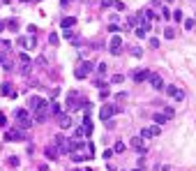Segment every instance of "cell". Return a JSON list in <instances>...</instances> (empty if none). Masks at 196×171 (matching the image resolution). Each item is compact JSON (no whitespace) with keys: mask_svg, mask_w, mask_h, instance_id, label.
Masks as SVG:
<instances>
[{"mask_svg":"<svg viewBox=\"0 0 196 171\" xmlns=\"http://www.w3.org/2000/svg\"><path fill=\"white\" fill-rule=\"evenodd\" d=\"M14 118H16V125H19L21 129H28V127L32 125L30 113H28V109H16V111H14Z\"/></svg>","mask_w":196,"mask_h":171,"instance_id":"obj_1","label":"cell"},{"mask_svg":"<svg viewBox=\"0 0 196 171\" xmlns=\"http://www.w3.org/2000/svg\"><path fill=\"white\" fill-rule=\"evenodd\" d=\"M92 72H95V65L88 63V60H83L79 67L74 69V76H76V79H86V76H90Z\"/></svg>","mask_w":196,"mask_h":171,"instance_id":"obj_2","label":"cell"},{"mask_svg":"<svg viewBox=\"0 0 196 171\" xmlns=\"http://www.w3.org/2000/svg\"><path fill=\"white\" fill-rule=\"evenodd\" d=\"M145 81L150 83V88H155V90H162V88L166 86V83H164V79H162V74H157V72H150Z\"/></svg>","mask_w":196,"mask_h":171,"instance_id":"obj_3","label":"cell"},{"mask_svg":"<svg viewBox=\"0 0 196 171\" xmlns=\"http://www.w3.org/2000/svg\"><path fill=\"white\" fill-rule=\"evenodd\" d=\"M164 88H166V95L171 99H175V102H182V99H185V90H182V88H178V86H164Z\"/></svg>","mask_w":196,"mask_h":171,"instance_id":"obj_4","label":"cell"},{"mask_svg":"<svg viewBox=\"0 0 196 171\" xmlns=\"http://www.w3.org/2000/svg\"><path fill=\"white\" fill-rule=\"evenodd\" d=\"M23 139H26V129H21V127L5 132V141H23Z\"/></svg>","mask_w":196,"mask_h":171,"instance_id":"obj_5","label":"cell"},{"mask_svg":"<svg viewBox=\"0 0 196 171\" xmlns=\"http://www.w3.org/2000/svg\"><path fill=\"white\" fill-rule=\"evenodd\" d=\"M115 111H118V109L113 107V104H104V107L99 109V120H104V123H106V120H111Z\"/></svg>","mask_w":196,"mask_h":171,"instance_id":"obj_6","label":"cell"},{"mask_svg":"<svg viewBox=\"0 0 196 171\" xmlns=\"http://www.w3.org/2000/svg\"><path fill=\"white\" fill-rule=\"evenodd\" d=\"M143 141H145V139H141V137H134V139H132V148L139 153V155H148V146L143 143Z\"/></svg>","mask_w":196,"mask_h":171,"instance_id":"obj_7","label":"cell"},{"mask_svg":"<svg viewBox=\"0 0 196 171\" xmlns=\"http://www.w3.org/2000/svg\"><path fill=\"white\" fill-rule=\"evenodd\" d=\"M120 46H122V39H120V35H113V37H111V42H109V51H111L113 56H118V53L122 51Z\"/></svg>","mask_w":196,"mask_h":171,"instance_id":"obj_8","label":"cell"},{"mask_svg":"<svg viewBox=\"0 0 196 171\" xmlns=\"http://www.w3.org/2000/svg\"><path fill=\"white\" fill-rule=\"evenodd\" d=\"M56 118H58V125H60V129H69V127H72V116H69V113L60 111Z\"/></svg>","mask_w":196,"mask_h":171,"instance_id":"obj_9","label":"cell"},{"mask_svg":"<svg viewBox=\"0 0 196 171\" xmlns=\"http://www.w3.org/2000/svg\"><path fill=\"white\" fill-rule=\"evenodd\" d=\"M53 146L58 148V153H69V143H67V139H65L62 134H58V137L53 139Z\"/></svg>","mask_w":196,"mask_h":171,"instance_id":"obj_10","label":"cell"},{"mask_svg":"<svg viewBox=\"0 0 196 171\" xmlns=\"http://www.w3.org/2000/svg\"><path fill=\"white\" fill-rule=\"evenodd\" d=\"M159 134V125H152V127H143L141 129V139H152Z\"/></svg>","mask_w":196,"mask_h":171,"instance_id":"obj_11","label":"cell"},{"mask_svg":"<svg viewBox=\"0 0 196 171\" xmlns=\"http://www.w3.org/2000/svg\"><path fill=\"white\" fill-rule=\"evenodd\" d=\"M148 74H150V69H136V72L132 74V79L136 81V83H143V81L148 79Z\"/></svg>","mask_w":196,"mask_h":171,"instance_id":"obj_12","label":"cell"},{"mask_svg":"<svg viewBox=\"0 0 196 171\" xmlns=\"http://www.w3.org/2000/svg\"><path fill=\"white\" fill-rule=\"evenodd\" d=\"M44 155L49 157V160H58V155H60V153H58L56 146H46V148H44Z\"/></svg>","mask_w":196,"mask_h":171,"instance_id":"obj_13","label":"cell"},{"mask_svg":"<svg viewBox=\"0 0 196 171\" xmlns=\"http://www.w3.org/2000/svg\"><path fill=\"white\" fill-rule=\"evenodd\" d=\"M76 26V16H65V19L60 21V28L65 30V28H74Z\"/></svg>","mask_w":196,"mask_h":171,"instance_id":"obj_14","label":"cell"},{"mask_svg":"<svg viewBox=\"0 0 196 171\" xmlns=\"http://www.w3.org/2000/svg\"><path fill=\"white\" fill-rule=\"evenodd\" d=\"M60 111H62L60 102H49V113H51V116H58Z\"/></svg>","mask_w":196,"mask_h":171,"instance_id":"obj_15","label":"cell"},{"mask_svg":"<svg viewBox=\"0 0 196 171\" xmlns=\"http://www.w3.org/2000/svg\"><path fill=\"white\" fill-rule=\"evenodd\" d=\"M5 26H7L12 33H19V19H7V21H5Z\"/></svg>","mask_w":196,"mask_h":171,"instance_id":"obj_16","label":"cell"},{"mask_svg":"<svg viewBox=\"0 0 196 171\" xmlns=\"http://www.w3.org/2000/svg\"><path fill=\"white\" fill-rule=\"evenodd\" d=\"M152 123H157V125L162 127V125H166V123H169V118H166L164 113H155V116H152Z\"/></svg>","mask_w":196,"mask_h":171,"instance_id":"obj_17","label":"cell"},{"mask_svg":"<svg viewBox=\"0 0 196 171\" xmlns=\"http://www.w3.org/2000/svg\"><path fill=\"white\" fill-rule=\"evenodd\" d=\"M171 19H173V21H178V23H180L182 19H185V14H182V9H173V12H171Z\"/></svg>","mask_w":196,"mask_h":171,"instance_id":"obj_18","label":"cell"},{"mask_svg":"<svg viewBox=\"0 0 196 171\" xmlns=\"http://www.w3.org/2000/svg\"><path fill=\"white\" fill-rule=\"evenodd\" d=\"M19 72L23 76H28V74H30V63H19Z\"/></svg>","mask_w":196,"mask_h":171,"instance_id":"obj_19","label":"cell"},{"mask_svg":"<svg viewBox=\"0 0 196 171\" xmlns=\"http://www.w3.org/2000/svg\"><path fill=\"white\" fill-rule=\"evenodd\" d=\"M0 95H12V83L9 81H5L2 88H0Z\"/></svg>","mask_w":196,"mask_h":171,"instance_id":"obj_20","label":"cell"},{"mask_svg":"<svg viewBox=\"0 0 196 171\" xmlns=\"http://www.w3.org/2000/svg\"><path fill=\"white\" fill-rule=\"evenodd\" d=\"M69 155H72V160H74V162H83V160H86V155H81L79 150H69Z\"/></svg>","mask_w":196,"mask_h":171,"instance_id":"obj_21","label":"cell"},{"mask_svg":"<svg viewBox=\"0 0 196 171\" xmlns=\"http://www.w3.org/2000/svg\"><path fill=\"white\" fill-rule=\"evenodd\" d=\"M134 33H136V37H139V39H145L148 37V30H145V28H141V26H136Z\"/></svg>","mask_w":196,"mask_h":171,"instance_id":"obj_22","label":"cell"},{"mask_svg":"<svg viewBox=\"0 0 196 171\" xmlns=\"http://www.w3.org/2000/svg\"><path fill=\"white\" fill-rule=\"evenodd\" d=\"M49 44H51V46H58V44H60V37H58V33H51V35H49Z\"/></svg>","mask_w":196,"mask_h":171,"instance_id":"obj_23","label":"cell"},{"mask_svg":"<svg viewBox=\"0 0 196 171\" xmlns=\"http://www.w3.org/2000/svg\"><path fill=\"white\" fill-rule=\"evenodd\" d=\"M182 23H185V30H192L196 26V19H182Z\"/></svg>","mask_w":196,"mask_h":171,"instance_id":"obj_24","label":"cell"},{"mask_svg":"<svg viewBox=\"0 0 196 171\" xmlns=\"http://www.w3.org/2000/svg\"><path fill=\"white\" fill-rule=\"evenodd\" d=\"M106 72H109V69H106V63H99L97 65V76H104Z\"/></svg>","mask_w":196,"mask_h":171,"instance_id":"obj_25","label":"cell"},{"mask_svg":"<svg viewBox=\"0 0 196 171\" xmlns=\"http://www.w3.org/2000/svg\"><path fill=\"white\" fill-rule=\"evenodd\" d=\"M164 37H166V39H173V37H175V30H173V28L169 26V28L164 30Z\"/></svg>","mask_w":196,"mask_h":171,"instance_id":"obj_26","label":"cell"},{"mask_svg":"<svg viewBox=\"0 0 196 171\" xmlns=\"http://www.w3.org/2000/svg\"><path fill=\"white\" fill-rule=\"evenodd\" d=\"M132 56H136V58H143V49H141V46H132Z\"/></svg>","mask_w":196,"mask_h":171,"instance_id":"obj_27","label":"cell"},{"mask_svg":"<svg viewBox=\"0 0 196 171\" xmlns=\"http://www.w3.org/2000/svg\"><path fill=\"white\" fill-rule=\"evenodd\" d=\"M125 148H127V146H125L122 141H118V143L113 146V153H125Z\"/></svg>","mask_w":196,"mask_h":171,"instance_id":"obj_28","label":"cell"},{"mask_svg":"<svg viewBox=\"0 0 196 171\" xmlns=\"http://www.w3.org/2000/svg\"><path fill=\"white\" fill-rule=\"evenodd\" d=\"M122 81H125L122 74H113V76H111V83H122Z\"/></svg>","mask_w":196,"mask_h":171,"instance_id":"obj_29","label":"cell"},{"mask_svg":"<svg viewBox=\"0 0 196 171\" xmlns=\"http://www.w3.org/2000/svg\"><path fill=\"white\" fill-rule=\"evenodd\" d=\"M0 49H2L5 53H9V49H12V42H7V39H2V44H0Z\"/></svg>","mask_w":196,"mask_h":171,"instance_id":"obj_30","label":"cell"},{"mask_svg":"<svg viewBox=\"0 0 196 171\" xmlns=\"http://www.w3.org/2000/svg\"><path fill=\"white\" fill-rule=\"evenodd\" d=\"M74 137H76V139H81V137H86V132H83V127H81V125H79V127H76V129H74Z\"/></svg>","mask_w":196,"mask_h":171,"instance_id":"obj_31","label":"cell"},{"mask_svg":"<svg viewBox=\"0 0 196 171\" xmlns=\"http://www.w3.org/2000/svg\"><path fill=\"white\" fill-rule=\"evenodd\" d=\"M95 86H97V88H102V90H104V88H109V86H106V81H102V79H99V76H97V79H95Z\"/></svg>","mask_w":196,"mask_h":171,"instance_id":"obj_32","label":"cell"},{"mask_svg":"<svg viewBox=\"0 0 196 171\" xmlns=\"http://www.w3.org/2000/svg\"><path fill=\"white\" fill-rule=\"evenodd\" d=\"M109 30H111V33H113V35H118V33H120V26H115V23H113V21H111V26H109Z\"/></svg>","mask_w":196,"mask_h":171,"instance_id":"obj_33","label":"cell"},{"mask_svg":"<svg viewBox=\"0 0 196 171\" xmlns=\"http://www.w3.org/2000/svg\"><path fill=\"white\" fill-rule=\"evenodd\" d=\"M164 116H166V118H173V116H175V111L171 109V107H166V109H164Z\"/></svg>","mask_w":196,"mask_h":171,"instance_id":"obj_34","label":"cell"},{"mask_svg":"<svg viewBox=\"0 0 196 171\" xmlns=\"http://www.w3.org/2000/svg\"><path fill=\"white\" fill-rule=\"evenodd\" d=\"M150 49H159V39L157 37H150Z\"/></svg>","mask_w":196,"mask_h":171,"instance_id":"obj_35","label":"cell"},{"mask_svg":"<svg viewBox=\"0 0 196 171\" xmlns=\"http://www.w3.org/2000/svg\"><path fill=\"white\" fill-rule=\"evenodd\" d=\"M9 167H19V157H16V155L9 157Z\"/></svg>","mask_w":196,"mask_h":171,"instance_id":"obj_36","label":"cell"},{"mask_svg":"<svg viewBox=\"0 0 196 171\" xmlns=\"http://www.w3.org/2000/svg\"><path fill=\"white\" fill-rule=\"evenodd\" d=\"M162 16H164L166 21H169V19H171V9H169V7H164V9H162Z\"/></svg>","mask_w":196,"mask_h":171,"instance_id":"obj_37","label":"cell"},{"mask_svg":"<svg viewBox=\"0 0 196 171\" xmlns=\"http://www.w3.org/2000/svg\"><path fill=\"white\" fill-rule=\"evenodd\" d=\"M102 7H104V9H109V7H113V0H102Z\"/></svg>","mask_w":196,"mask_h":171,"instance_id":"obj_38","label":"cell"},{"mask_svg":"<svg viewBox=\"0 0 196 171\" xmlns=\"http://www.w3.org/2000/svg\"><path fill=\"white\" fill-rule=\"evenodd\" d=\"M0 127H7V116L0 113Z\"/></svg>","mask_w":196,"mask_h":171,"instance_id":"obj_39","label":"cell"},{"mask_svg":"<svg viewBox=\"0 0 196 171\" xmlns=\"http://www.w3.org/2000/svg\"><path fill=\"white\" fill-rule=\"evenodd\" d=\"M19 63H30V58H28V53H21V56H19Z\"/></svg>","mask_w":196,"mask_h":171,"instance_id":"obj_40","label":"cell"},{"mask_svg":"<svg viewBox=\"0 0 196 171\" xmlns=\"http://www.w3.org/2000/svg\"><path fill=\"white\" fill-rule=\"evenodd\" d=\"M65 37H69V39H74V30H69V28H65Z\"/></svg>","mask_w":196,"mask_h":171,"instance_id":"obj_41","label":"cell"},{"mask_svg":"<svg viewBox=\"0 0 196 171\" xmlns=\"http://www.w3.org/2000/svg\"><path fill=\"white\" fill-rule=\"evenodd\" d=\"M28 33H30V35H37V26H28Z\"/></svg>","mask_w":196,"mask_h":171,"instance_id":"obj_42","label":"cell"},{"mask_svg":"<svg viewBox=\"0 0 196 171\" xmlns=\"http://www.w3.org/2000/svg\"><path fill=\"white\" fill-rule=\"evenodd\" d=\"M35 65H39V67H44V65H46V60H44V58H37V60H35Z\"/></svg>","mask_w":196,"mask_h":171,"instance_id":"obj_43","label":"cell"},{"mask_svg":"<svg viewBox=\"0 0 196 171\" xmlns=\"http://www.w3.org/2000/svg\"><path fill=\"white\" fill-rule=\"evenodd\" d=\"M113 7H115L118 12H122V9H125V5H122V3H113Z\"/></svg>","mask_w":196,"mask_h":171,"instance_id":"obj_44","label":"cell"},{"mask_svg":"<svg viewBox=\"0 0 196 171\" xmlns=\"http://www.w3.org/2000/svg\"><path fill=\"white\" fill-rule=\"evenodd\" d=\"M5 28H7V26H5V21L0 19V35H2V30H5Z\"/></svg>","mask_w":196,"mask_h":171,"instance_id":"obj_45","label":"cell"},{"mask_svg":"<svg viewBox=\"0 0 196 171\" xmlns=\"http://www.w3.org/2000/svg\"><path fill=\"white\" fill-rule=\"evenodd\" d=\"M69 3H72V0H62V5H69Z\"/></svg>","mask_w":196,"mask_h":171,"instance_id":"obj_46","label":"cell"},{"mask_svg":"<svg viewBox=\"0 0 196 171\" xmlns=\"http://www.w3.org/2000/svg\"><path fill=\"white\" fill-rule=\"evenodd\" d=\"M2 3H5V5H9V3H12V0H2Z\"/></svg>","mask_w":196,"mask_h":171,"instance_id":"obj_47","label":"cell"},{"mask_svg":"<svg viewBox=\"0 0 196 171\" xmlns=\"http://www.w3.org/2000/svg\"><path fill=\"white\" fill-rule=\"evenodd\" d=\"M132 171H143V169H141V167H139V169H132Z\"/></svg>","mask_w":196,"mask_h":171,"instance_id":"obj_48","label":"cell"},{"mask_svg":"<svg viewBox=\"0 0 196 171\" xmlns=\"http://www.w3.org/2000/svg\"><path fill=\"white\" fill-rule=\"evenodd\" d=\"M164 3H173V0H164Z\"/></svg>","mask_w":196,"mask_h":171,"instance_id":"obj_49","label":"cell"},{"mask_svg":"<svg viewBox=\"0 0 196 171\" xmlns=\"http://www.w3.org/2000/svg\"><path fill=\"white\" fill-rule=\"evenodd\" d=\"M0 44H2V37H0Z\"/></svg>","mask_w":196,"mask_h":171,"instance_id":"obj_50","label":"cell"},{"mask_svg":"<svg viewBox=\"0 0 196 171\" xmlns=\"http://www.w3.org/2000/svg\"><path fill=\"white\" fill-rule=\"evenodd\" d=\"M76 171H79V169H76Z\"/></svg>","mask_w":196,"mask_h":171,"instance_id":"obj_51","label":"cell"}]
</instances>
